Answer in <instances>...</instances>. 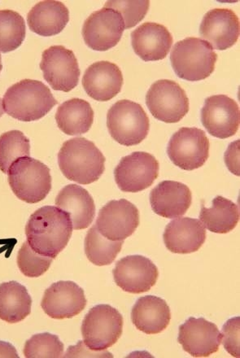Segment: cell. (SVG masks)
<instances>
[{"instance_id": "6da1fadb", "label": "cell", "mask_w": 240, "mask_h": 358, "mask_svg": "<svg viewBox=\"0 0 240 358\" xmlns=\"http://www.w3.org/2000/svg\"><path fill=\"white\" fill-rule=\"evenodd\" d=\"M72 232L68 213L55 206L38 208L26 227L27 242L32 250L52 259L67 246Z\"/></svg>"}, {"instance_id": "7a4b0ae2", "label": "cell", "mask_w": 240, "mask_h": 358, "mask_svg": "<svg viewBox=\"0 0 240 358\" xmlns=\"http://www.w3.org/2000/svg\"><path fill=\"white\" fill-rule=\"evenodd\" d=\"M58 163L69 180L87 185L97 182L105 170V157L94 143L85 138L64 142L58 154Z\"/></svg>"}, {"instance_id": "3957f363", "label": "cell", "mask_w": 240, "mask_h": 358, "mask_svg": "<svg viewBox=\"0 0 240 358\" xmlns=\"http://www.w3.org/2000/svg\"><path fill=\"white\" fill-rule=\"evenodd\" d=\"M3 110L22 122L38 121L58 103L50 89L42 82L24 79L14 84L5 93Z\"/></svg>"}, {"instance_id": "277c9868", "label": "cell", "mask_w": 240, "mask_h": 358, "mask_svg": "<svg viewBox=\"0 0 240 358\" xmlns=\"http://www.w3.org/2000/svg\"><path fill=\"white\" fill-rule=\"evenodd\" d=\"M217 54L206 41L187 38L174 45L171 66L178 77L190 82L204 80L214 71Z\"/></svg>"}, {"instance_id": "5b68a950", "label": "cell", "mask_w": 240, "mask_h": 358, "mask_svg": "<svg viewBox=\"0 0 240 358\" xmlns=\"http://www.w3.org/2000/svg\"><path fill=\"white\" fill-rule=\"evenodd\" d=\"M8 182L15 195L29 203H38L52 189L49 168L31 157L17 159L8 171Z\"/></svg>"}, {"instance_id": "8992f818", "label": "cell", "mask_w": 240, "mask_h": 358, "mask_svg": "<svg viewBox=\"0 0 240 358\" xmlns=\"http://www.w3.org/2000/svg\"><path fill=\"white\" fill-rule=\"evenodd\" d=\"M107 127L114 141L129 147L142 143L148 136L149 118L140 104L122 99L110 108Z\"/></svg>"}, {"instance_id": "52a82bcc", "label": "cell", "mask_w": 240, "mask_h": 358, "mask_svg": "<svg viewBox=\"0 0 240 358\" xmlns=\"http://www.w3.org/2000/svg\"><path fill=\"white\" fill-rule=\"evenodd\" d=\"M123 331V317L115 308L99 305L90 310L82 324L84 345L92 351H104L120 339Z\"/></svg>"}, {"instance_id": "ba28073f", "label": "cell", "mask_w": 240, "mask_h": 358, "mask_svg": "<svg viewBox=\"0 0 240 358\" xmlns=\"http://www.w3.org/2000/svg\"><path fill=\"white\" fill-rule=\"evenodd\" d=\"M209 141L201 129L183 127L169 141L167 153L169 159L183 171L201 168L209 157Z\"/></svg>"}, {"instance_id": "9c48e42d", "label": "cell", "mask_w": 240, "mask_h": 358, "mask_svg": "<svg viewBox=\"0 0 240 358\" xmlns=\"http://www.w3.org/2000/svg\"><path fill=\"white\" fill-rule=\"evenodd\" d=\"M147 106L155 118L166 123L181 121L189 112V99L176 82L162 79L154 83L146 94Z\"/></svg>"}, {"instance_id": "30bf717a", "label": "cell", "mask_w": 240, "mask_h": 358, "mask_svg": "<svg viewBox=\"0 0 240 358\" xmlns=\"http://www.w3.org/2000/svg\"><path fill=\"white\" fill-rule=\"evenodd\" d=\"M159 176V162L151 154L133 152L122 158L115 168L114 178L125 192H139L151 187Z\"/></svg>"}, {"instance_id": "8fae6325", "label": "cell", "mask_w": 240, "mask_h": 358, "mask_svg": "<svg viewBox=\"0 0 240 358\" xmlns=\"http://www.w3.org/2000/svg\"><path fill=\"white\" fill-rule=\"evenodd\" d=\"M40 69L55 91L69 92L78 86L80 69L74 53L63 46H52L42 55Z\"/></svg>"}, {"instance_id": "7c38bea8", "label": "cell", "mask_w": 240, "mask_h": 358, "mask_svg": "<svg viewBox=\"0 0 240 358\" xmlns=\"http://www.w3.org/2000/svg\"><path fill=\"white\" fill-rule=\"evenodd\" d=\"M125 24L116 10L104 7L93 13L83 27L85 43L94 51H108L121 41Z\"/></svg>"}, {"instance_id": "4fadbf2b", "label": "cell", "mask_w": 240, "mask_h": 358, "mask_svg": "<svg viewBox=\"0 0 240 358\" xmlns=\"http://www.w3.org/2000/svg\"><path fill=\"white\" fill-rule=\"evenodd\" d=\"M139 225V212L125 199L109 201L99 213L96 226L101 235L112 241H123Z\"/></svg>"}, {"instance_id": "5bb4252c", "label": "cell", "mask_w": 240, "mask_h": 358, "mask_svg": "<svg viewBox=\"0 0 240 358\" xmlns=\"http://www.w3.org/2000/svg\"><path fill=\"white\" fill-rule=\"evenodd\" d=\"M113 273L116 285L132 294L148 292L156 285L159 275L156 265L140 255L122 258L116 263Z\"/></svg>"}, {"instance_id": "9a60e30c", "label": "cell", "mask_w": 240, "mask_h": 358, "mask_svg": "<svg viewBox=\"0 0 240 358\" xmlns=\"http://www.w3.org/2000/svg\"><path fill=\"white\" fill-rule=\"evenodd\" d=\"M202 122L212 136L227 138L237 134L240 123L238 103L225 94L207 98L202 109Z\"/></svg>"}, {"instance_id": "2e32d148", "label": "cell", "mask_w": 240, "mask_h": 358, "mask_svg": "<svg viewBox=\"0 0 240 358\" xmlns=\"http://www.w3.org/2000/svg\"><path fill=\"white\" fill-rule=\"evenodd\" d=\"M178 341L190 355L207 357L218 351L222 334L214 323L192 317L179 327Z\"/></svg>"}, {"instance_id": "e0dca14e", "label": "cell", "mask_w": 240, "mask_h": 358, "mask_svg": "<svg viewBox=\"0 0 240 358\" xmlns=\"http://www.w3.org/2000/svg\"><path fill=\"white\" fill-rule=\"evenodd\" d=\"M86 306L87 299L83 288L72 281L53 283L45 292L41 303L43 311L55 320L77 316Z\"/></svg>"}, {"instance_id": "ac0fdd59", "label": "cell", "mask_w": 240, "mask_h": 358, "mask_svg": "<svg viewBox=\"0 0 240 358\" xmlns=\"http://www.w3.org/2000/svg\"><path fill=\"white\" fill-rule=\"evenodd\" d=\"M239 29V19L232 10L215 8L204 15L199 34L212 48L222 51L237 43Z\"/></svg>"}, {"instance_id": "d6986e66", "label": "cell", "mask_w": 240, "mask_h": 358, "mask_svg": "<svg viewBox=\"0 0 240 358\" xmlns=\"http://www.w3.org/2000/svg\"><path fill=\"white\" fill-rule=\"evenodd\" d=\"M123 76L121 69L112 62H99L85 72L83 86L88 96L97 101H108L121 92Z\"/></svg>"}, {"instance_id": "ffe728a7", "label": "cell", "mask_w": 240, "mask_h": 358, "mask_svg": "<svg viewBox=\"0 0 240 358\" xmlns=\"http://www.w3.org/2000/svg\"><path fill=\"white\" fill-rule=\"evenodd\" d=\"M134 52L144 62H157L166 58L173 44V37L166 27L146 22L132 34Z\"/></svg>"}, {"instance_id": "44dd1931", "label": "cell", "mask_w": 240, "mask_h": 358, "mask_svg": "<svg viewBox=\"0 0 240 358\" xmlns=\"http://www.w3.org/2000/svg\"><path fill=\"white\" fill-rule=\"evenodd\" d=\"M206 240V228L195 218H177L168 224L164 232L167 250L178 255L198 251Z\"/></svg>"}, {"instance_id": "7402d4cb", "label": "cell", "mask_w": 240, "mask_h": 358, "mask_svg": "<svg viewBox=\"0 0 240 358\" xmlns=\"http://www.w3.org/2000/svg\"><path fill=\"white\" fill-rule=\"evenodd\" d=\"M191 190L185 184L163 181L153 189L150 195L153 210L164 218H176L187 213L192 205Z\"/></svg>"}, {"instance_id": "603a6c76", "label": "cell", "mask_w": 240, "mask_h": 358, "mask_svg": "<svg viewBox=\"0 0 240 358\" xmlns=\"http://www.w3.org/2000/svg\"><path fill=\"white\" fill-rule=\"evenodd\" d=\"M56 206L68 213L74 230H83L92 223L96 216V206L86 189L69 184L59 192Z\"/></svg>"}, {"instance_id": "cb8c5ba5", "label": "cell", "mask_w": 240, "mask_h": 358, "mask_svg": "<svg viewBox=\"0 0 240 358\" xmlns=\"http://www.w3.org/2000/svg\"><path fill=\"white\" fill-rule=\"evenodd\" d=\"M132 320L137 329L147 335H156L167 329L171 322V309L166 301L155 296H146L134 306Z\"/></svg>"}, {"instance_id": "d4e9b609", "label": "cell", "mask_w": 240, "mask_h": 358, "mask_svg": "<svg viewBox=\"0 0 240 358\" xmlns=\"http://www.w3.org/2000/svg\"><path fill=\"white\" fill-rule=\"evenodd\" d=\"M69 21V12L66 5L52 0L38 3L27 17L31 31L44 37L57 36L66 28Z\"/></svg>"}, {"instance_id": "484cf974", "label": "cell", "mask_w": 240, "mask_h": 358, "mask_svg": "<svg viewBox=\"0 0 240 358\" xmlns=\"http://www.w3.org/2000/svg\"><path fill=\"white\" fill-rule=\"evenodd\" d=\"M57 126L68 136L87 133L94 121V111L87 101L74 98L64 102L56 113Z\"/></svg>"}, {"instance_id": "4316f807", "label": "cell", "mask_w": 240, "mask_h": 358, "mask_svg": "<svg viewBox=\"0 0 240 358\" xmlns=\"http://www.w3.org/2000/svg\"><path fill=\"white\" fill-rule=\"evenodd\" d=\"M32 299L26 287L17 282L0 285V320L17 323L31 313Z\"/></svg>"}, {"instance_id": "83f0119b", "label": "cell", "mask_w": 240, "mask_h": 358, "mask_svg": "<svg viewBox=\"0 0 240 358\" xmlns=\"http://www.w3.org/2000/svg\"><path fill=\"white\" fill-rule=\"evenodd\" d=\"M199 220L209 231L227 234L234 230L239 221V208L223 196L213 199L212 207L202 206Z\"/></svg>"}, {"instance_id": "f1b7e54d", "label": "cell", "mask_w": 240, "mask_h": 358, "mask_svg": "<svg viewBox=\"0 0 240 358\" xmlns=\"http://www.w3.org/2000/svg\"><path fill=\"white\" fill-rule=\"evenodd\" d=\"M122 245L123 241H112L104 237L96 225L90 229L85 238V252L88 260L98 266L112 264Z\"/></svg>"}, {"instance_id": "f546056e", "label": "cell", "mask_w": 240, "mask_h": 358, "mask_svg": "<svg viewBox=\"0 0 240 358\" xmlns=\"http://www.w3.org/2000/svg\"><path fill=\"white\" fill-rule=\"evenodd\" d=\"M26 38L23 17L12 10H0V52H13L21 46Z\"/></svg>"}, {"instance_id": "4dcf8cb0", "label": "cell", "mask_w": 240, "mask_h": 358, "mask_svg": "<svg viewBox=\"0 0 240 358\" xmlns=\"http://www.w3.org/2000/svg\"><path fill=\"white\" fill-rule=\"evenodd\" d=\"M24 157H31V144L22 132L11 131L0 136V171L8 175L13 164Z\"/></svg>"}, {"instance_id": "1f68e13d", "label": "cell", "mask_w": 240, "mask_h": 358, "mask_svg": "<svg viewBox=\"0 0 240 358\" xmlns=\"http://www.w3.org/2000/svg\"><path fill=\"white\" fill-rule=\"evenodd\" d=\"M64 344L56 335L41 333L27 341L24 347V355L28 358H58L64 355Z\"/></svg>"}, {"instance_id": "d6a6232c", "label": "cell", "mask_w": 240, "mask_h": 358, "mask_svg": "<svg viewBox=\"0 0 240 358\" xmlns=\"http://www.w3.org/2000/svg\"><path fill=\"white\" fill-rule=\"evenodd\" d=\"M52 258L38 255L34 251L28 242L23 243L18 252L17 265L23 275L37 278L43 275L51 266Z\"/></svg>"}, {"instance_id": "836d02e7", "label": "cell", "mask_w": 240, "mask_h": 358, "mask_svg": "<svg viewBox=\"0 0 240 358\" xmlns=\"http://www.w3.org/2000/svg\"><path fill=\"white\" fill-rule=\"evenodd\" d=\"M150 6L148 0L145 1H108L105 8L116 10L122 15L126 29L136 27L146 16Z\"/></svg>"}, {"instance_id": "e575fe53", "label": "cell", "mask_w": 240, "mask_h": 358, "mask_svg": "<svg viewBox=\"0 0 240 358\" xmlns=\"http://www.w3.org/2000/svg\"><path fill=\"white\" fill-rule=\"evenodd\" d=\"M222 342L225 349L234 357H240L239 317H233L224 325Z\"/></svg>"}, {"instance_id": "d590c367", "label": "cell", "mask_w": 240, "mask_h": 358, "mask_svg": "<svg viewBox=\"0 0 240 358\" xmlns=\"http://www.w3.org/2000/svg\"><path fill=\"white\" fill-rule=\"evenodd\" d=\"M113 355L107 351H92L84 347V343L79 341L77 345L69 346L64 357H113Z\"/></svg>"}, {"instance_id": "8d00e7d4", "label": "cell", "mask_w": 240, "mask_h": 358, "mask_svg": "<svg viewBox=\"0 0 240 358\" xmlns=\"http://www.w3.org/2000/svg\"><path fill=\"white\" fill-rule=\"evenodd\" d=\"M0 357L18 358V354L15 348L9 343L0 341Z\"/></svg>"}, {"instance_id": "74e56055", "label": "cell", "mask_w": 240, "mask_h": 358, "mask_svg": "<svg viewBox=\"0 0 240 358\" xmlns=\"http://www.w3.org/2000/svg\"><path fill=\"white\" fill-rule=\"evenodd\" d=\"M3 103L2 99H0V117H1L3 115Z\"/></svg>"}, {"instance_id": "f35d334b", "label": "cell", "mask_w": 240, "mask_h": 358, "mask_svg": "<svg viewBox=\"0 0 240 358\" xmlns=\"http://www.w3.org/2000/svg\"><path fill=\"white\" fill-rule=\"evenodd\" d=\"M2 71V59H1V55H0V72Z\"/></svg>"}]
</instances>
